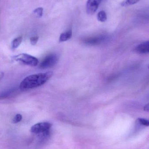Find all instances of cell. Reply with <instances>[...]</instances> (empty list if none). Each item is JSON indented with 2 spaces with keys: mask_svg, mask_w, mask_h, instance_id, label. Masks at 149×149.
Here are the masks:
<instances>
[{
  "mask_svg": "<svg viewBox=\"0 0 149 149\" xmlns=\"http://www.w3.org/2000/svg\"><path fill=\"white\" fill-rule=\"evenodd\" d=\"M72 36V32L71 30L62 33L59 37V42H64L69 40Z\"/></svg>",
  "mask_w": 149,
  "mask_h": 149,
  "instance_id": "cell-7",
  "label": "cell"
},
{
  "mask_svg": "<svg viewBox=\"0 0 149 149\" xmlns=\"http://www.w3.org/2000/svg\"><path fill=\"white\" fill-rule=\"evenodd\" d=\"M22 115L20 114H17L13 118V120H12V122L14 123H18L22 120Z\"/></svg>",
  "mask_w": 149,
  "mask_h": 149,
  "instance_id": "cell-13",
  "label": "cell"
},
{
  "mask_svg": "<svg viewBox=\"0 0 149 149\" xmlns=\"http://www.w3.org/2000/svg\"><path fill=\"white\" fill-rule=\"evenodd\" d=\"M100 39L99 38H92V39H89L88 40L87 42V43L89 44H97L99 42Z\"/></svg>",
  "mask_w": 149,
  "mask_h": 149,
  "instance_id": "cell-14",
  "label": "cell"
},
{
  "mask_svg": "<svg viewBox=\"0 0 149 149\" xmlns=\"http://www.w3.org/2000/svg\"><path fill=\"white\" fill-rule=\"evenodd\" d=\"M13 58L15 61L32 67L36 66L38 64V60L36 58L27 54H20L14 56Z\"/></svg>",
  "mask_w": 149,
  "mask_h": 149,
  "instance_id": "cell-3",
  "label": "cell"
},
{
  "mask_svg": "<svg viewBox=\"0 0 149 149\" xmlns=\"http://www.w3.org/2000/svg\"><path fill=\"white\" fill-rule=\"evenodd\" d=\"M102 0H88L86 3V11L87 14L92 15L98 9Z\"/></svg>",
  "mask_w": 149,
  "mask_h": 149,
  "instance_id": "cell-5",
  "label": "cell"
},
{
  "mask_svg": "<svg viewBox=\"0 0 149 149\" xmlns=\"http://www.w3.org/2000/svg\"><path fill=\"white\" fill-rule=\"evenodd\" d=\"M58 61V57L56 54H50L45 57L43 60L39 67L41 69H45L51 68L54 66Z\"/></svg>",
  "mask_w": 149,
  "mask_h": 149,
  "instance_id": "cell-4",
  "label": "cell"
},
{
  "mask_svg": "<svg viewBox=\"0 0 149 149\" xmlns=\"http://www.w3.org/2000/svg\"><path fill=\"white\" fill-rule=\"evenodd\" d=\"M138 123H140L142 126L145 127H148L149 125V121L148 120L144 118H139L137 120Z\"/></svg>",
  "mask_w": 149,
  "mask_h": 149,
  "instance_id": "cell-10",
  "label": "cell"
},
{
  "mask_svg": "<svg viewBox=\"0 0 149 149\" xmlns=\"http://www.w3.org/2000/svg\"><path fill=\"white\" fill-rule=\"evenodd\" d=\"M136 50L141 54H148L149 52V41L144 42L136 47Z\"/></svg>",
  "mask_w": 149,
  "mask_h": 149,
  "instance_id": "cell-6",
  "label": "cell"
},
{
  "mask_svg": "<svg viewBox=\"0 0 149 149\" xmlns=\"http://www.w3.org/2000/svg\"><path fill=\"white\" fill-rule=\"evenodd\" d=\"M144 109L145 111L148 112L149 110V104H147L144 107Z\"/></svg>",
  "mask_w": 149,
  "mask_h": 149,
  "instance_id": "cell-17",
  "label": "cell"
},
{
  "mask_svg": "<svg viewBox=\"0 0 149 149\" xmlns=\"http://www.w3.org/2000/svg\"><path fill=\"white\" fill-rule=\"evenodd\" d=\"M140 1V0H126L123 2L121 4L122 6H129L135 4Z\"/></svg>",
  "mask_w": 149,
  "mask_h": 149,
  "instance_id": "cell-11",
  "label": "cell"
},
{
  "mask_svg": "<svg viewBox=\"0 0 149 149\" xmlns=\"http://www.w3.org/2000/svg\"><path fill=\"white\" fill-rule=\"evenodd\" d=\"M43 9L42 8H38L36 9L33 11L34 15L38 17H41L43 16Z\"/></svg>",
  "mask_w": 149,
  "mask_h": 149,
  "instance_id": "cell-12",
  "label": "cell"
},
{
  "mask_svg": "<svg viewBox=\"0 0 149 149\" xmlns=\"http://www.w3.org/2000/svg\"><path fill=\"white\" fill-rule=\"evenodd\" d=\"M12 90H9L7 92H4V93H2L0 95V99H3V98H6L8 97L11 93H12Z\"/></svg>",
  "mask_w": 149,
  "mask_h": 149,
  "instance_id": "cell-16",
  "label": "cell"
},
{
  "mask_svg": "<svg viewBox=\"0 0 149 149\" xmlns=\"http://www.w3.org/2000/svg\"><path fill=\"white\" fill-rule=\"evenodd\" d=\"M22 37L19 36L14 39L11 43V47L13 49H16L22 43Z\"/></svg>",
  "mask_w": 149,
  "mask_h": 149,
  "instance_id": "cell-8",
  "label": "cell"
},
{
  "mask_svg": "<svg viewBox=\"0 0 149 149\" xmlns=\"http://www.w3.org/2000/svg\"><path fill=\"white\" fill-rule=\"evenodd\" d=\"M97 18H98V20H99V22H105L106 21L107 18V15L105 11H100L99 13H98V15H97Z\"/></svg>",
  "mask_w": 149,
  "mask_h": 149,
  "instance_id": "cell-9",
  "label": "cell"
},
{
  "mask_svg": "<svg viewBox=\"0 0 149 149\" xmlns=\"http://www.w3.org/2000/svg\"><path fill=\"white\" fill-rule=\"evenodd\" d=\"M38 36H34L33 37L31 38L30 41L31 45H35L36 44L38 41Z\"/></svg>",
  "mask_w": 149,
  "mask_h": 149,
  "instance_id": "cell-15",
  "label": "cell"
},
{
  "mask_svg": "<svg viewBox=\"0 0 149 149\" xmlns=\"http://www.w3.org/2000/svg\"><path fill=\"white\" fill-rule=\"evenodd\" d=\"M52 75L53 73L49 72L29 75L20 83V89L26 90L40 86L48 81Z\"/></svg>",
  "mask_w": 149,
  "mask_h": 149,
  "instance_id": "cell-1",
  "label": "cell"
},
{
  "mask_svg": "<svg viewBox=\"0 0 149 149\" xmlns=\"http://www.w3.org/2000/svg\"><path fill=\"white\" fill-rule=\"evenodd\" d=\"M51 127L52 124L50 123H39L31 127V132L33 134L39 135L41 139H45L50 136Z\"/></svg>",
  "mask_w": 149,
  "mask_h": 149,
  "instance_id": "cell-2",
  "label": "cell"
}]
</instances>
